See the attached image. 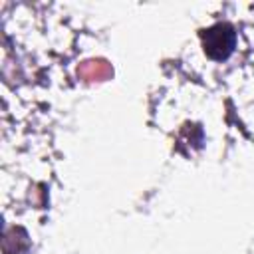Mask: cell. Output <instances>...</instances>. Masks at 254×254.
Returning <instances> with one entry per match:
<instances>
[{"label":"cell","instance_id":"1","mask_svg":"<svg viewBox=\"0 0 254 254\" xmlns=\"http://www.w3.org/2000/svg\"><path fill=\"white\" fill-rule=\"evenodd\" d=\"M204 52L210 58H226L234 46V30L230 24H216L202 32Z\"/></svg>","mask_w":254,"mask_h":254},{"label":"cell","instance_id":"2","mask_svg":"<svg viewBox=\"0 0 254 254\" xmlns=\"http://www.w3.org/2000/svg\"><path fill=\"white\" fill-rule=\"evenodd\" d=\"M77 75L85 81H101L111 75V65L105 60H87L77 67Z\"/></svg>","mask_w":254,"mask_h":254}]
</instances>
